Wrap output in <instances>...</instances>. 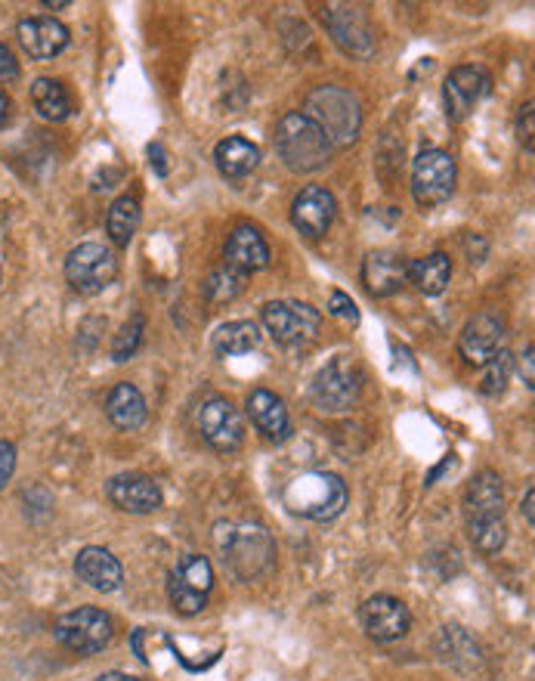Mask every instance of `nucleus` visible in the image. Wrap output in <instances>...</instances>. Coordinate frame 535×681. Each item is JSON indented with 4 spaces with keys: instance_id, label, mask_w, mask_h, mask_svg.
<instances>
[{
    "instance_id": "nucleus-15",
    "label": "nucleus",
    "mask_w": 535,
    "mask_h": 681,
    "mask_svg": "<svg viewBox=\"0 0 535 681\" xmlns=\"http://www.w3.org/2000/svg\"><path fill=\"white\" fill-rule=\"evenodd\" d=\"M458 348L470 366H486L505 350V322L495 313H480L467 322L465 332L458 338Z\"/></svg>"
},
{
    "instance_id": "nucleus-7",
    "label": "nucleus",
    "mask_w": 535,
    "mask_h": 681,
    "mask_svg": "<svg viewBox=\"0 0 535 681\" xmlns=\"http://www.w3.org/2000/svg\"><path fill=\"white\" fill-rule=\"evenodd\" d=\"M359 393H362V372H359L357 360L350 357H334L325 369H319L313 388H310V397L319 412H331V416L353 409Z\"/></svg>"
},
{
    "instance_id": "nucleus-38",
    "label": "nucleus",
    "mask_w": 535,
    "mask_h": 681,
    "mask_svg": "<svg viewBox=\"0 0 535 681\" xmlns=\"http://www.w3.org/2000/svg\"><path fill=\"white\" fill-rule=\"evenodd\" d=\"M149 165H155V174L158 177H167V158H165V149L158 146V143H152L149 146Z\"/></svg>"
},
{
    "instance_id": "nucleus-23",
    "label": "nucleus",
    "mask_w": 535,
    "mask_h": 681,
    "mask_svg": "<svg viewBox=\"0 0 535 681\" xmlns=\"http://www.w3.org/2000/svg\"><path fill=\"white\" fill-rule=\"evenodd\" d=\"M106 416H109V421L115 428H121V431H137V428L146 425L149 409H146L143 393H139L134 385L121 381V385L111 388L109 400H106Z\"/></svg>"
},
{
    "instance_id": "nucleus-17",
    "label": "nucleus",
    "mask_w": 535,
    "mask_h": 681,
    "mask_svg": "<svg viewBox=\"0 0 535 681\" xmlns=\"http://www.w3.org/2000/svg\"><path fill=\"white\" fill-rule=\"evenodd\" d=\"M338 214V202L325 186H307L298 193L294 205H291V221L301 230L303 236L322 239L329 233V226L334 223Z\"/></svg>"
},
{
    "instance_id": "nucleus-37",
    "label": "nucleus",
    "mask_w": 535,
    "mask_h": 681,
    "mask_svg": "<svg viewBox=\"0 0 535 681\" xmlns=\"http://www.w3.org/2000/svg\"><path fill=\"white\" fill-rule=\"evenodd\" d=\"M521 111V139H526V149H533V103H526Z\"/></svg>"
},
{
    "instance_id": "nucleus-19",
    "label": "nucleus",
    "mask_w": 535,
    "mask_h": 681,
    "mask_svg": "<svg viewBox=\"0 0 535 681\" xmlns=\"http://www.w3.org/2000/svg\"><path fill=\"white\" fill-rule=\"evenodd\" d=\"M75 573H78L81 583L90 585L94 592H103V595L118 592L124 583L121 561L111 555L109 548H103V545H87V548H81L78 557H75Z\"/></svg>"
},
{
    "instance_id": "nucleus-11",
    "label": "nucleus",
    "mask_w": 535,
    "mask_h": 681,
    "mask_svg": "<svg viewBox=\"0 0 535 681\" xmlns=\"http://www.w3.org/2000/svg\"><path fill=\"white\" fill-rule=\"evenodd\" d=\"M195 425L205 444L217 453H235L245 444V418L226 397H207L195 412Z\"/></svg>"
},
{
    "instance_id": "nucleus-2",
    "label": "nucleus",
    "mask_w": 535,
    "mask_h": 681,
    "mask_svg": "<svg viewBox=\"0 0 535 681\" xmlns=\"http://www.w3.org/2000/svg\"><path fill=\"white\" fill-rule=\"evenodd\" d=\"M347 499H350L347 484L334 471L301 474L282 493V502L291 515L303 517V521H317V524H329L334 517H341Z\"/></svg>"
},
{
    "instance_id": "nucleus-1",
    "label": "nucleus",
    "mask_w": 535,
    "mask_h": 681,
    "mask_svg": "<svg viewBox=\"0 0 535 681\" xmlns=\"http://www.w3.org/2000/svg\"><path fill=\"white\" fill-rule=\"evenodd\" d=\"M275 153L285 162L289 171L294 174H313V171H322V167L331 162V139L322 134V127L307 118L303 111H289L279 118L275 125Z\"/></svg>"
},
{
    "instance_id": "nucleus-30",
    "label": "nucleus",
    "mask_w": 535,
    "mask_h": 681,
    "mask_svg": "<svg viewBox=\"0 0 535 681\" xmlns=\"http://www.w3.org/2000/svg\"><path fill=\"white\" fill-rule=\"evenodd\" d=\"M470 543L480 555H498L508 543L505 517H477V521H470Z\"/></svg>"
},
{
    "instance_id": "nucleus-43",
    "label": "nucleus",
    "mask_w": 535,
    "mask_h": 681,
    "mask_svg": "<svg viewBox=\"0 0 535 681\" xmlns=\"http://www.w3.org/2000/svg\"><path fill=\"white\" fill-rule=\"evenodd\" d=\"M43 7H47V10H66L69 0H43Z\"/></svg>"
},
{
    "instance_id": "nucleus-13",
    "label": "nucleus",
    "mask_w": 535,
    "mask_h": 681,
    "mask_svg": "<svg viewBox=\"0 0 535 681\" xmlns=\"http://www.w3.org/2000/svg\"><path fill=\"white\" fill-rule=\"evenodd\" d=\"M366 635L374 641H399L412 629V613L393 595H374L359 611Z\"/></svg>"
},
{
    "instance_id": "nucleus-31",
    "label": "nucleus",
    "mask_w": 535,
    "mask_h": 681,
    "mask_svg": "<svg viewBox=\"0 0 535 681\" xmlns=\"http://www.w3.org/2000/svg\"><path fill=\"white\" fill-rule=\"evenodd\" d=\"M245 273H239V270H233V266H217V270H211V276L205 279V294L214 301V304H230V301H235L239 294L245 292Z\"/></svg>"
},
{
    "instance_id": "nucleus-26",
    "label": "nucleus",
    "mask_w": 535,
    "mask_h": 681,
    "mask_svg": "<svg viewBox=\"0 0 535 681\" xmlns=\"http://www.w3.org/2000/svg\"><path fill=\"white\" fill-rule=\"evenodd\" d=\"M449 279H453V261L442 251H434V254L409 264V282L427 298H437V294L446 292Z\"/></svg>"
},
{
    "instance_id": "nucleus-27",
    "label": "nucleus",
    "mask_w": 535,
    "mask_h": 681,
    "mask_svg": "<svg viewBox=\"0 0 535 681\" xmlns=\"http://www.w3.org/2000/svg\"><path fill=\"white\" fill-rule=\"evenodd\" d=\"M139 221H143V211H139V202L134 195H121L111 202L109 214H106V230H109V239L118 245V249H127L130 239L137 236Z\"/></svg>"
},
{
    "instance_id": "nucleus-29",
    "label": "nucleus",
    "mask_w": 535,
    "mask_h": 681,
    "mask_svg": "<svg viewBox=\"0 0 535 681\" xmlns=\"http://www.w3.org/2000/svg\"><path fill=\"white\" fill-rule=\"evenodd\" d=\"M31 103H35L38 115L47 118V121H66L71 111V99L66 94V87L54 81V78H38V81L31 84Z\"/></svg>"
},
{
    "instance_id": "nucleus-3",
    "label": "nucleus",
    "mask_w": 535,
    "mask_h": 681,
    "mask_svg": "<svg viewBox=\"0 0 535 681\" xmlns=\"http://www.w3.org/2000/svg\"><path fill=\"white\" fill-rule=\"evenodd\" d=\"M217 548L223 564L239 576V580H257L273 567L275 545L270 529L261 524H220Z\"/></svg>"
},
{
    "instance_id": "nucleus-25",
    "label": "nucleus",
    "mask_w": 535,
    "mask_h": 681,
    "mask_svg": "<svg viewBox=\"0 0 535 681\" xmlns=\"http://www.w3.org/2000/svg\"><path fill=\"white\" fill-rule=\"evenodd\" d=\"M214 158H217V167L223 177L242 181V177H247V174L257 167V162H261V149L245 137H226L217 146Z\"/></svg>"
},
{
    "instance_id": "nucleus-14",
    "label": "nucleus",
    "mask_w": 535,
    "mask_h": 681,
    "mask_svg": "<svg viewBox=\"0 0 535 681\" xmlns=\"http://www.w3.org/2000/svg\"><path fill=\"white\" fill-rule=\"evenodd\" d=\"M106 496L118 512H127V515H152L165 502L162 487L146 474H118V477H111L106 484Z\"/></svg>"
},
{
    "instance_id": "nucleus-24",
    "label": "nucleus",
    "mask_w": 535,
    "mask_h": 681,
    "mask_svg": "<svg viewBox=\"0 0 535 681\" xmlns=\"http://www.w3.org/2000/svg\"><path fill=\"white\" fill-rule=\"evenodd\" d=\"M467 515L477 517H505V487L495 471H480L467 487Z\"/></svg>"
},
{
    "instance_id": "nucleus-28",
    "label": "nucleus",
    "mask_w": 535,
    "mask_h": 681,
    "mask_svg": "<svg viewBox=\"0 0 535 681\" xmlns=\"http://www.w3.org/2000/svg\"><path fill=\"white\" fill-rule=\"evenodd\" d=\"M257 344H261V332L251 320L226 322L214 334V350L220 357H242V353H251Z\"/></svg>"
},
{
    "instance_id": "nucleus-20",
    "label": "nucleus",
    "mask_w": 535,
    "mask_h": 681,
    "mask_svg": "<svg viewBox=\"0 0 535 681\" xmlns=\"http://www.w3.org/2000/svg\"><path fill=\"white\" fill-rule=\"evenodd\" d=\"M362 282L374 298H390L409 282V261L397 251H371L362 264Z\"/></svg>"
},
{
    "instance_id": "nucleus-33",
    "label": "nucleus",
    "mask_w": 535,
    "mask_h": 681,
    "mask_svg": "<svg viewBox=\"0 0 535 681\" xmlns=\"http://www.w3.org/2000/svg\"><path fill=\"white\" fill-rule=\"evenodd\" d=\"M486 366H489V372H486V378H483V390H486V393H498V390H505V381H508V372H510L508 350H502V353L493 357V360L486 362Z\"/></svg>"
},
{
    "instance_id": "nucleus-10",
    "label": "nucleus",
    "mask_w": 535,
    "mask_h": 681,
    "mask_svg": "<svg viewBox=\"0 0 535 681\" xmlns=\"http://www.w3.org/2000/svg\"><path fill=\"white\" fill-rule=\"evenodd\" d=\"M458 167L455 158L442 149H427L412 165V195L421 208H437L455 193Z\"/></svg>"
},
{
    "instance_id": "nucleus-36",
    "label": "nucleus",
    "mask_w": 535,
    "mask_h": 681,
    "mask_svg": "<svg viewBox=\"0 0 535 681\" xmlns=\"http://www.w3.org/2000/svg\"><path fill=\"white\" fill-rule=\"evenodd\" d=\"M19 78V62H16L13 50L7 43H0V81L10 84Z\"/></svg>"
},
{
    "instance_id": "nucleus-21",
    "label": "nucleus",
    "mask_w": 535,
    "mask_h": 681,
    "mask_svg": "<svg viewBox=\"0 0 535 681\" xmlns=\"http://www.w3.org/2000/svg\"><path fill=\"white\" fill-rule=\"evenodd\" d=\"M247 418L254 421V428L273 440V444H282L291 437V418L289 409L282 403V397H275L273 390L257 388L247 393Z\"/></svg>"
},
{
    "instance_id": "nucleus-42",
    "label": "nucleus",
    "mask_w": 535,
    "mask_h": 681,
    "mask_svg": "<svg viewBox=\"0 0 535 681\" xmlns=\"http://www.w3.org/2000/svg\"><path fill=\"white\" fill-rule=\"evenodd\" d=\"M97 681H143V679H137V675H124V672H106V675H99Z\"/></svg>"
},
{
    "instance_id": "nucleus-41",
    "label": "nucleus",
    "mask_w": 535,
    "mask_h": 681,
    "mask_svg": "<svg viewBox=\"0 0 535 681\" xmlns=\"http://www.w3.org/2000/svg\"><path fill=\"white\" fill-rule=\"evenodd\" d=\"M7 118H10V97L0 90V127L7 125Z\"/></svg>"
},
{
    "instance_id": "nucleus-32",
    "label": "nucleus",
    "mask_w": 535,
    "mask_h": 681,
    "mask_svg": "<svg viewBox=\"0 0 535 681\" xmlns=\"http://www.w3.org/2000/svg\"><path fill=\"white\" fill-rule=\"evenodd\" d=\"M143 332H146V320H143V313H134V317L121 325V332L115 334V341H111V360H130L139 350V344H143Z\"/></svg>"
},
{
    "instance_id": "nucleus-35",
    "label": "nucleus",
    "mask_w": 535,
    "mask_h": 681,
    "mask_svg": "<svg viewBox=\"0 0 535 681\" xmlns=\"http://www.w3.org/2000/svg\"><path fill=\"white\" fill-rule=\"evenodd\" d=\"M16 471V446L10 440H0V489L13 480Z\"/></svg>"
},
{
    "instance_id": "nucleus-4",
    "label": "nucleus",
    "mask_w": 535,
    "mask_h": 681,
    "mask_svg": "<svg viewBox=\"0 0 535 681\" xmlns=\"http://www.w3.org/2000/svg\"><path fill=\"white\" fill-rule=\"evenodd\" d=\"M307 118H313L322 134L331 139V146H347L359 137V127H362V111L353 94H347L334 84L317 87L310 97H307Z\"/></svg>"
},
{
    "instance_id": "nucleus-16",
    "label": "nucleus",
    "mask_w": 535,
    "mask_h": 681,
    "mask_svg": "<svg viewBox=\"0 0 535 681\" xmlns=\"http://www.w3.org/2000/svg\"><path fill=\"white\" fill-rule=\"evenodd\" d=\"M329 26L331 38L341 47L343 53L369 59L374 53V31H371L369 19L353 10V7H331L329 13L322 16Z\"/></svg>"
},
{
    "instance_id": "nucleus-18",
    "label": "nucleus",
    "mask_w": 535,
    "mask_h": 681,
    "mask_svg": "<svg viewBox=\"0 0 535 681\" xmlns=\"http://www.w3.org/2000/svg\"><path fill=\"white\" fill-rule=\"evenodd\" d=\"M16 35H19L22 50H26L31 59H38V62H43V59H56V56L69 47V28L62 26L59 19H54V16L22 19L19 28H16Z\"/></svg>"
},
{
    "instance_id": "nucleus-22",
    "label": "nucleus",
    "mask_w": 535,
    "mask_h": 681,
    "mask_svg": "<svg viewBox=\"0 0 535 681\" xmlns=\"http://www.w3.org/2000/svg\"><path fill=\"white\" fill-rule=\"evenodd\" d=\"M226 266H233L239 273H257L270 266V245L263 242V236L254 226H239L233 230V236L226 239V249H223Z\"/></svg>"
},
{
    "instance_id": "nucleus-12",
    "label": "nucleus",
    "mask_w": 535,
    "mask_h": 681,
    "mask_svg": "<svg viewBox=\"0 0 535 681\" xmlns=\"http://www.w3.org/2000/svg\"><path fill=\"white\" fill-rule=\"evenodd\" d=\"M493 90V78L477 66H458L449 71V78L442 84V103H446V115L453 121H465L470 111L480 106L483 99Z\"/></svg>"
},
{
    "instance_id": "nucleus-39",
    "label": "nucleus",
    "mask_w": 535,
    "mask_h": 681,
    "mask_svg": "<svg viewBox=\"0 0 535 681\" xmlns=\"http://www.w3.org/2000/svg\"><path fill=\"white\" fill-rule=\"evenodd\" d=\"M521 372H526V388H533V344H526V350H523Z\"/></svg>"
},
{
    "instance_id": "nucleus-40",
    "label": "nucleus",
    "mask_w": 535,
    "mask_h": 681,
    "mask_svg": "<svg viewBox=\"0 0 535 681\" xmlns=\"http://www.w3.org/2000/svg\"><path fill=\"white\" fill-rule=\"evenodd\" d=\"M533 505H535V489H526V499H523V515H526V524H529V527L535 524Z\"/></svg>"
},
{
    "instance_id": "nucleus-8",
    "label": "nucleus",
    "mask_w": 535,
    "mask_h": 681,
    "mask_svg": "<svg viewBox=\"0 0 535 681\" xmlns=\"http://www.w3.org/2000/svg\"><path fill=\"white\" fill-rule=\"evenodd\" d=\"M115 276H118V257L99 242H84L66 257V279L78 294L106 292Z\"/></svg>"
},
{
    "instance_id": "nucleus-5",
    "label": "nucleus",
    "mask_w": 535,
    "mask_h": 681,
    "mask_svg": "<svg viewBox=\"0 0 535 681\" xmlns=\"http://www.w3.org/2000/svg\"><path fill=\"white\" fill-rule=\"evenodd\" d=\"M115 639V623L99 607H75L56 620V641L71 654L94 656L106 651Z\"/></svg>"
},
{
    "instance_id": "nucleus-6",
    "label": "nucleus",
    "mask_w": 535,
    "mask_h": 681,
    "mask_svg": "<svg viewBox=\"0 0 535 681\" xmlns=\"http://www.w3.org/2000/svg\"><path fill=\"white\" fill-rule=\"evenodd\" d=\"M261 320L266 325V332L273 334L275 344L298 350L307 348L317 338L319 325H322V313L317 307L301 304V301H270V304H263Z\"/></svg>"
},
{
    "instance_id": "nucleus-34",
    "label": "nucleus",
    "mask_w": 535,
    "mask_h": 681,
    "mask_svg": "<svg viewBox=\"0 0 535 681\" xmlns=\"http://www.w3.org/2000/svg\"><path fill=\"white\" fill-rule=\"evenodd\" d=\"M329 313H331V317H334V320L350 322V325H357V322H359L357 301H353L350 294H343V292H331Z\"/></svg>"
},
{
    "instance_id": "nucleus-9",
    "label": "nucleus",
    "mask_w": 535,
    "mask_h": 681,
    "mask_svg": "<svg viewBox=\"0 0 535 681\" xmlns=\"http://www.w3.org/2000/svg\"><path fill=\"white\" fill-rule=\"evenodd\" d=\"M211 588H214V567H211V561L202 555H186L174 567V573H171L167 595H171L174 611L183 613V616H195V613L205 611Z\"/></svg>"
}]
</instances>
